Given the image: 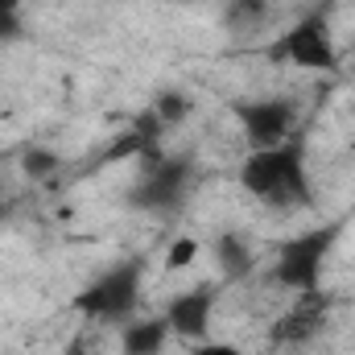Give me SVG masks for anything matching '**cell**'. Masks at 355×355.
Listing matches in <instances>:
<instances>
[{
  "label": "cell",
  "instance_id": "cell-1",
  "mask_svg": "<svg viewBox=\"0 0 355 355\" xmlns=\"http://www.w3.org/2000/svg\"><path fill=\"white\" fill-rule=\"evenodd\" d=\"M240 182L252 198H265V202H277V207L306 202L310 198L306 149L293 137L281 141V145H268V149H248V157L240 166Z\"/></svg>",
  "mask_w": 355,
  "mask_h": 355
},
{
  "label": "cell",
  "instance_id": "cell-2",
  "mask_svg": "<svg viewBox=\"0 0 355 355\" xmlns=\"http://www.w3.org/2000/svg\"><path fill=\"white\" fill-rule=\"evenodd\" d=\"M137 297H141V265L128 261V265L103 272L99 281H91L75 297V310L95 322H128L137 310Z\"/></svg>",
  "mask_w": 355,
  "mask_h": 355
},
{
  "label": "cell",
  "instance_id": "cell-3",
  "mask_svg": "<svg viewBox=\"0 0 355 355\" xmlns=\"http://www.w3.org/2000/svg\"><path fill=\"white\" fill-rule=\"evenodd\" d=\"M335 236H339V227H318V232H306V236H297V240L281 244V252H277V272H272V277H277L281 285L297 289V293L318 289L322 261H327V252H331Z\"/></svg>",
  "mask_w": 355,
  "mask_h": 355
},
{
  "label": "cell",
  "instance_id": "cell-4",
  "mask_svg": "<svg viewBox=\"0 0 355 355\" xmlns=\"http://www.w3.org/2000/svg\"><path fill=\"white\" fill-rule=\"evenodd\" d=\"M272 58H285V62H293L297 71H335V67H339V50H335V37H331L327 17H322V12L302 17V21L281 37V46L272 50Z\"/></svg>",
  "mask_w": 355,
  "mask_h": 355
},
{
  "label": "cell",
  "instance_id": "cell-5",
  "mask_svg": "<svg viewBox=\"0 0 355 355\" xmlns=\"http://www.w3.org/2000/svg\"><path fill=\"white\" fill-rule=\"evenodd\" d=\"M240 124L248 137V149H268L289 141L293 132V107L285 99H261V103H244L240 107Z\"/></svg>",
  "mask_w": 355,
  "mask_h": 355
},
{
  "label": "cell",
  "instance_id": "cell-6",
  "mask_svg": "<svg viewBox=\"0 0 355 355\" xmlns=\"http://www.w3.org/2000/svg\"><path fill=\"white\" fill-rule=\"evenodd\" d=\"M166 322H170V335H178V339H207V331H211V293L194 289V293L174 297L170 310H166Z\"/></svg>",
  "mask_w": 355,
  "mask_h": 355
},
{
  "label": "cell",
  "instance_id": "cell-7",
  "mask_svg": "<svg viewBox=\"0 0 355 355\" xmlns=\"http://www.w3.org/2000/svg\"><path fill=\"white\" fill-rule=\"evenodd\" d=\"M170 343V322L166 314L162 318H132L120 335V347L124 355H162Z\"/></svg>",
  "mask_w": 355,
  "mask_h": 355
},
{
  "label": "cell",
  "instance_id": "cell-8",
  "mask_svg": "<svg viewBox=\"0 0 355 355\" xmlns=\"http://www.w3.org/2000/svg\"><path fill=\"white\" fill-rule=\"evenodd\" d=\"M182 182H186V166L182 162H170V166H162V170H153L149 174V182L141 186V202H149V207H170L178 194H182Z\"/></svg>",
  "mask_w": 355,
  "mask_h": 355
},
{
  "label": "cell",
  "instance_id": "cell-9",
  "mask_svg": "<svg viewBox=\"0 0 355 355\" xmlns=\"http://www.w3.org/2000/svg\"><path fill=\"white\" fill-rule=\"evenodd\" d=\"M215 257H219V268H223L227 277H244V272L252 268V257H248V248H244L236 236H223V240L215 244Z\"/></svg>",
  "mask_w": 355,
  "mask_h": 355
},
{
  "label": "cell",
  "instance_id": "cell-10",
  "mask_svg": "<svg viewBox=\"0 0 355 355\" xmlns=\"http://www.w3.org/2000/svg\"><path fill=\"white\" fill-rule=\"evenodd\" d=\"M198 248H202V244H198L194 236H178L174 244L166 248V261H162V268H166V272H182V268H190L194 261H198Z\"/></svg>",
  "mask_w": 355,
  "mask_h": 355
},
{
  "label": "cell",
  "instance_id": "cell-11",
  "mask_svg": "<svg viewBox=\"0 0 355 355\" xmlns=\"http://www.w3.org/2000/svg\"><path fill=\"white\" fill-rule=\"evenodd\" d=\"M21 170L25 178H46L58 170V153H50V149H25L21 153Z\"/></svg>",
  "mask_w": 355,
  "mask_h": 355
},
{
  "label": "cell",
  "instance_id": "cell-12",
  "mask_svg": "<svg viewBox=\"0 0 355 355\" xmlns=\"http://www.w3.org/2000/svg\"><path fill=\"white\" fill-rule=\"evenodd\" d=\"M186 95H178V91H166L162 99H157V107H153V116L162 120V124H174V120H182L186 116Z\"/></svg>",
  "mask_w": 355,
  "mask_h": 355
},
{
  "label": "cell",
  "instance_id": "cell-13",
  "mask_svg": "<svg viewBox=\"0 0 355 355\" xmlns=\"http://www.w3.org/2000/svg\"><path fill=\"white\" fill-rule=\"evenodd\" d=\"M21 4L25 0H0V42L21 33Z\"/></svg>",
  "mask_w": 355,
  "mask_h": 355
},
{
  "label": "cell",
  "instance_id": "cell-14",
  "mask_svg": "<svg viewBox=\"0 0 355 355\" xmlns=\"http://www.w3.org/2000/svg\"><path fill=\"white\" fill-rule=\"evenodd\" d=\"M194 355H244L236 343H215V339H198Z\"/></svg>",
  "mask_w": 355,
  "mask_h": 355
},
{
  "label": "cell",
  "instance_id": "cell-15",
  "mask_svg": "<svg viewBox=\"0 0 355 355\" xmlns=\"http://www.w3.org/2000/svg\"><path fill=\"white\" fill-rule=\"evenodd\" d=\"M352 149H355V141H352Z\"/></svg>",
  "mask_w": 355,
  "mask_h": 355
}]
</instances>
